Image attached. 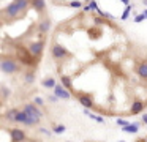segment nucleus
<instances>
[{
  "mask_svg": "<svg viewBox=\"0 0 147 142\" xmlns=\"http://www.w3.org/2000/svg\"><path fill=\"white\" fill-rule=\"evenodd\" d=\"M62 85H63L67 90H73V84H71V81H70V77L68 76H62Z\"/></svg>",
  "mask_w": 147,
  "mask_h": 142,
  "instance_id": "12",
  "label": "nucleus"
},
{
  "mask_svg": "<svg viewBox=\"0 0 147 142\" xmlns=\"http://www.w3.org/2000/svg\"><path fill=\"white\" fill-rule=\"evenodd\" d=\"M92 9H98V3H96L95 0H92V2L89 3V5H86V6H84V11H87V13H89V11H92Z\"/></svg>",
  "mask_w": 147,
  "mask_h": 142,
  "instance_id": "15",
  "label": "nucleus"
},
{
  "mask_svg": "<svg viewBox=\"0 0 147 142\" xmlns=\"http://www.w3.org/2000/svg\"><path fill=\"white\" fill-rule=\"evenodd\" d=\"M35 104H38V106H41V104H43V100H41V98H35Z\"/></svg>",
  "mask_w": 147,
  "mask_h": 142,
  "instance_id": "21",
  "label": "nucleus"
},
{
  "mask_svg": "<svg viewBox=\"0 0 147 142\" xmlns=\"http://www.w3.org/2000/svg\"><path fill=\"white\" fill-rule=\"evenodd\" d=\"M29 2H32V0H13L10 5L3 8L2 14H3L5 17H7V16H13V17H14V16L21 14L24 9H27V6H29Z\"/></svg>",
  "mask_w": 147,
  "mask_h": 142,
  "instance_id": "1",
  "label": "nucleus"
},
{
  "mask_svg": "<svg viewBox=\"0 0 147 142\" xmlns=\"http://www.w3.org/2000/svg\"><path fill=\"white\" fill-rule=\"evenodd\" d=\"M68 5H70L71 8H81V6H82V3H79V2H71V3H68Z\"/></svg>",
  "mask_w": 147,
  "mask_h": 142,
  "instance_id": "19",
  "label": "nucleus"
},
{
  "mask_svg": "<svg viewBox=\"0 0 147 142\" xmlns=\"http://www.w3.org/2000/svg\"><path fill=\"white\" fill-rule=\"evenodd\" d=\"M54 131H55V133H63V131H65V126H63V125H59V126H55Z\"/></svg>",
  "mask_w": 147,
  "mask_h": 142,
  "instance_id": "20",
  "label": "nucleus"
},
{
  "mask_svg": "<svg viewBox=\"0 0 147 142\" xmlns=\"http://www.w3.org/2000/svg\"><path fill=\"white\" fill-rule=\"evenodd\" d=\"M54 95L59 96V98H62V100H68V98L71 96V93L63 87V85H55L54 87Z\"/></svg>",
  "mask_w": 147,
  "mask_h": 142,
  "instance_id": "6",
  "label": "nucleus"
},
{
  "mask_svg": "<svg viewBox=\"0 0 147 142\" xmlns=\"http://www.w3.org/2000/svg\"><path fill=\"white\" fill-rule=\"evenodd\" d=\"M144 14H146V16H147V8H146V9H144Z\"/></svg>",
  "mask_w": 147,
  "mask_h": 142,
  "instance_id": "24",
  "label": "nucleus"
},
{
  "mask_svg": "<svg viewBox=\"0 0 147 142\" xmlns=\"http://www.w3.org/2000/svg\"><path fill=\"white\" fill-rule=\"evenodd\" d=\"M0 66H2V71L7 73V74H13V73H18L21 69L19 63L16 60L10 59L7 55H2V60H0Z\"/></svg>",
  "mask_w": 147,
  "mask_h": 142,
  "instance_id": "2",
  "label": "nucleus"
},
{
  "mask_svg": "<svg viewBox=\"0 0 147 142\" xmlns=\"http://www.w3.org/2000/svg\"><path fill=\"white\" fill-rule=\"evenodd\" d=\"M120 2L123 3V5H127V6H128V5H130V2H131V0H120Z\"/></svg>",
  "mask_w": 147,
  "mask_h": 142,
  "instance_id": "22",
  "label": "nucleus"
},
{
  "mask_svg": "<svg viewBox=\"0 0 147 142\" xmlns=\"http://www.w3.org/2000/svg\"><path fill=\"white\" fill-rule=\"evenodd\" d=\"M138 128H139V125H138V123H133V125L123 126V131H125V133H136Z\"/></svg>",
  "mask_w": 147,
  "mask_h": 142,
  "instance_id": "13",
  "label": "nucleus"
},
{
  "mask_svg": "<svg viewBox=\"0 0 147 142\" xmlns=\"http://www.w3.org/2000/svg\"><path fill=\"white\" fill-rule=\"evenodd\" d=\"M146 17H147V16L144 14V13H141V14H138L136 17H134V22H142V21H144V19H146Z\"/></svg>",
  "mask_w": 147,
  "mask_h": 142,
  "instance_id": "17",
  "label": "nucleus"
},
{
  "mask_svg": "<svg viewBox=\"0 0 147 142\" xmlns=\"http://www.w3.org/2000/svg\"><path fill=\"white\" fill-rule=\"evenodd\" d=\"M24 77L27 79V82H32L33 81V71H29V73H26V76Z\"/></svg>",
  "mask_w": 147,
  "mask_h": 142,
  "instance_id": "18",
  "label": "nucleus"
},
{
  "mask_svg": "<svg viewBox=\"0 0 147 142\" xmlns=\"http://www.w3.org/2000/svg\"><path fill=\"white\" fill-rule=\"evenodd\" d=\"M11 136H13V142H21V141L26 139L24 131H22V129H19V128H14L13 131H11Z\"/></svg>",
  "mask_w": 147,
  "mask_h": 142,
  "instance_id": "9",
  "label": "nucleus"
},
{
  "mask_svg": "<svg viewBox=\"0 0 147 142\" xmlns=\"http://www.w3.org/2000/svg\"><path fill=\"white\" fill-rule=\"evenodd\" d=\"M33 2V6L38 13H43L45 11V0H32Z\"/></svg>",
  "mask_w": 147,
  "mask_h": 142,
  "instance_id": "11",
  "label": "nucleus"
},
{
  "mask_svg": "<svg viewBox=\"0 0 147 142\" xmlns=\"http://www.w3.org/2000/svg\"><path fill=\"white\" fill-rule=\"evenodd\" d=\"M144 107H146V104H144L142 101H134V103L131 104L130 114H131V115H136V114L141 112V110H144Z\"/></svg>",
  "mask_w": 147,
  "mask_h": 142,
  "instance_id": "8",
  "label": "nucleus"
},
{
  "mask_svg": "<svg viewBox=\"0 0 147 142\" xmlns=\"http://www.w3.org/2000/svg\"><path fill=\"white\" fill-rule=\"evenodd\" d=\"M49 25H51V22H49V19H43V21L38 24V28H40V32H41V33H46V32H48V28H49Z\"/></svg>",
  "mask_w": 147,
  "mask_h": 142,
  "instance_id": "10",
  "label": "nucleus"
},
{
  "mask_svg": "<svg viewBox=\"0 0 147 142\" xmlns=\"http://www.w3.org/2000/svg\"><path fill=\"white\" fill-rule=\"evenodd\" d=\"M130 11H131V5H128V6H127V8H125V11H123V13H122V16H120V17H122V19H123V21H125V19H127V17H128V16H130Z\"/></svg>",
  "mask_w": 147,
  "mask_h": 142,
  "instance_id": "16",
  "label": "nucleus"
},
{
  "mask_svg": "<svg viewBox=\"0 0 147 142\" xmlns=\"http://www.w3.org/2000/svg\"><path fill=\"white\" fill-rule=\"evenodd\" d=\"M142 120H144V123L147 125V115H144V117H142Z\"/></svg>",
  "mask_w": 147,
  "mask_h": 142,
  "instance_id": "23",
  "label": "nucleus"
},
{
  "mask_svg": "<svg viewBox=\"0 0 147 142\" xmlns=\"http://www.w3.org/2000/svg\"><path fill=\"white\" fill-rule=\"evenodd\" d=\"M21 110H24L29 117H32L33 120H36V122L40 123V120H41V112L38 110V107H36L35 104H24Z\"/></svg>",
  "mask_w": 147,
  "mask_h": 142,
  "instance_id": "4",
  "label": "nucleus"
},
{
  "mask_svg": "<svg viewBox=\"0 0 147 142\" xmlns=\"http://www.w3.org/2000/svg\"><path fill=\"white\" fill-rule=\"evenodd\" d=\"M43 85H45L46 88H52V87H55V81L52 77H48V79H45V81H43Z\"/></svg>",
  "mask_w": 147,
  "mask_h": 142,
  "instance_id": "14",
  "label": "nucleus"
},
{
  "mask_svg": "<svg viewBox=\"0 0 147 142\" xmlns=\"http://www.w3.org/2000/svg\"><path fill=\"white\" fill-rule=\"evenodd\" d=\"M51 54H52V57H54L55 60H60V59H63L68 52H67V49H65L63 46H60L59 43H54L52 44V49H51Z\"/></svg>",
  "mask_w": 147,
  "mask_h": 142,
  "instance_id": "5",
  "label": "nucleus"
},
{
  "mask_svg": "<svg viewBox=\"0 0 147 142\" xmlns=\"http://www.w3.org/2000/svg\"><path fill=\"white\" fill-rule=\"evenodd\" d=\"M84 2H89V3H90V2H92V0H84Z\"/></svg>",
  "mask_w": 147,
  "mask_h": 142,
  "instance_id": "25",
  "label": "nucleus"
},
{
  "mask_svg": "<svg viewBox=\"0 0 147 142\" xmlns=\"http://www.w3.org/2000/svg\"><path fill=\"white\" fill-rule=\"evenodd\" d=\"M136 74L139 76L141 79H147V60H142L136 65Z\"/></svg>",
  "mask_w": 147,
  "mask_h": 142,
  "instance_id": "7",
  "label": "nucleus"
},
{
  "mask_svg": "<svg viewBox=\"0 0 147 142\" xmlns=\"http://www.w3.org/2000/svg\"><path fill=\"white\" fill-rule=\"evenodd\" d=\"M144 142H147V137H146V139H144Z\"/></svg>",
  "mask_w": 147,
  "mask_h": 142,
  "instance_id": "26",
  "label": "nucleus"
},
{
  "mask_svg": "<svg viewBox=\"0 0 147 142\" xmlns=\"http://www.w3.org/2000/svg\"><path fill=\"white\" fill-rule=\"evenodd\" d=\"M43 47H45V40H40V41H32L27 49L30 50V54H32L35 59H40V57H41V52H43Z\"/></svg>",
  "mask_w": 147,
  "mask_h": 142,
  "instance_id": "3",
  "label": "nucleus"
}]
</instances>
